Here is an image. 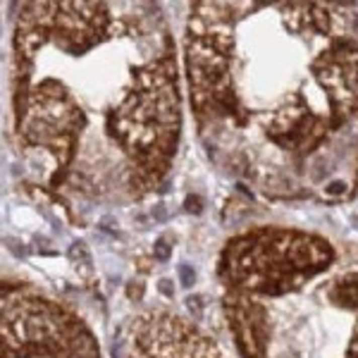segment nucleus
<instances>
[{
    "label": "nucleus",
    "instance_id": "nucleus-3",
    "mask_svg": "<svg viewBox=\"0 0 358 358\" xmlns=\"http://www.w3.org/2000/svg\"><path fill=\"white\" fill-rule=\"evenodd\" d=\"M158 287H160V292H163L165 296H172V294H175V289L170 287V279H163V282H160Z\"/></svg>",
    "mask_w": 358,
    "mask_h": 358
},
{
    "label": "nucleus",
    "instance_id": "nucleus-2",
    "mask_svg": "<svg viewBox=\"0 0 358 358\" xmlns=\"http://www.w3.org/2000/svg\"><path fill=\"white\" fill-rule=\"evenodd\" d=\"M179 272H182V277H184V284H193V270H189L186 265H182L179 267Z\"/></svg>",
    "mask_w": 358,
    "mask_h": 358
},
{
    "label": "nucleus",
    "instance_id": "nucleus-1",
    "mask_svg": "<svg viewBox=\"0 0 358 358\" xmlns=\"http://www.w3.org/2000/svg\"><path fill=\"white\" fill-rule=\"evenodd\" d=\"M167 256H170V248H167V244L160 241V244L156 246V258L158 260H167Z\"/></svg>",
    "mask_w": 358,
    "mask_h": 358
}]
</instances>
